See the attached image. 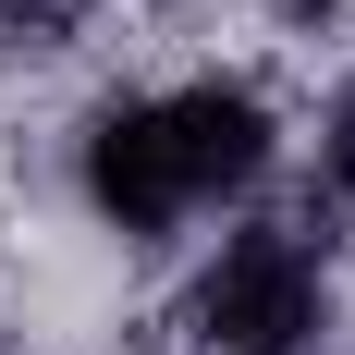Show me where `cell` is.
Here are the masks:
<instances>
[{"label": "cell", "instance_id": "3", "mask_svg": "<svg viewBox=\"0 0 355 355\" xmlns=\"http://www.w3.org/2000/svg\"><path fill=\"white\" fill-rule=\"evenodd\" d=\"M331 184H343V196H355V98L331 110Z\"/></svg>", "mask_w": 355, "mask_h": 355}, {"label": "cell", "instance_id": "2", "mask_svg": "<svg viewBox=\"0 0 355 355\" xmlns=\"http://www.w3.org/2000/svg\"><path fill=\"white\" fill-rule=\"evenodd\" d=\"M306 331H319V257H306V233H282V220L233 233L220 270L196 282V343L209 355H294Z\"/></svg>", "mask_w": 355, "mask_h": 355}, {"label": "cell", "instance_id": "1", "mask_svg": "<svg viewBox=\"0 0 355 355\" xmlns=\"http://www.w3.org/2000/svg\"><path fill=\"white\" fill-rule=\"evenodd\" d=\"M257 159H270V110L245 86H172V98H135L86 135V196L123 233H172L184 209L257 184Z\"/></svg>", "mask_w": 355, "mask_h": 355}]
</instances>
